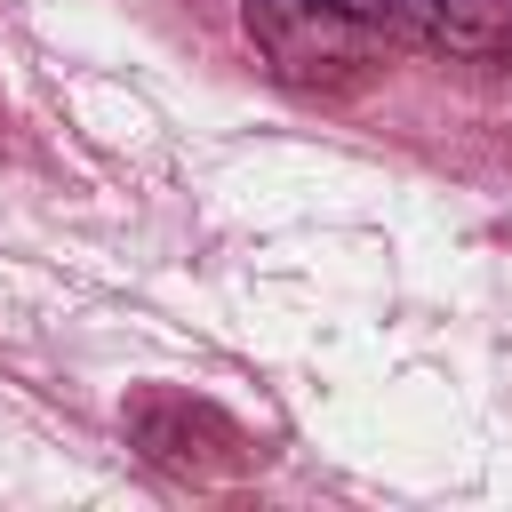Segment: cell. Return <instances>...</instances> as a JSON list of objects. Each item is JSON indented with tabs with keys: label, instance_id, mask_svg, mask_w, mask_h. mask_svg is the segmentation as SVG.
Returning a JSON list of instances; mask_svg holds the SVG:
<instances>
[{
	"label": "cell",
	"instance_id": "obj_1",
	"mask_svg": "<svg viewBox=\"0 0 512 512\" xmlns=\"http://www.w3.org/2000/svg\"><path fill=\"white\" fill-rule=\"evenodd\" d=\"M240 24L288 88H344V80L376 72L400 40H416L408 16H384L360 0H248Z\"/></svg>",
	"mask_w": 512,
	"mask_h": 512
},
{
	"label": "cell",
	"instance_id": "obj_3",
	"mask_svg": "<svg viewBox=\"0 0 512 512\" xmlns=\"http://www.w3.org/2000/svg\"><path fill=\"white\" fill-rule=\"evenodd\" d=\"M408 32H416L424 48L496 64V56H512V0H424V8L408 16Z\"/></svg>",
	"mask_w": 512,
	"mask_h": 512
},
{
	"label": "cell",
	"instance_id": "obj_2",
	"mask_svg": "<svg viewBox=\"0 0 512 512\" xmlns=\"http://www.w3.org/2000/svg\"><path fill=\"white\" fill-rule=\"evenodd\" d=\"M128 440L144 448V464H160L176 480H208V472H240L248 464L240 424L216 416L208 400H184V392H144L128 408Z\"/></svg>",
	"mask_w": 512,
	"mask_h": 512
}]
</instances>
